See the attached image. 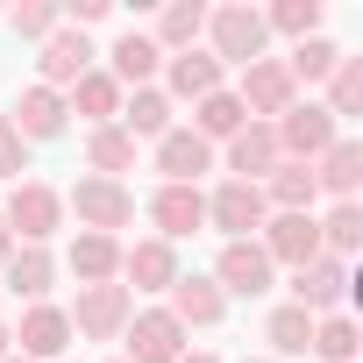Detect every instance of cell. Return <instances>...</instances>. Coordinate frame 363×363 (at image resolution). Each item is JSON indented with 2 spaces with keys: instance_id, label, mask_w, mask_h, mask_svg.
<instances>
[{
  "instance_id": "cell-1",
  "label": "cell",
  "mask_w": 363,
  "mask_h": 363,
  "mask_svg": "<svg viewBox=\"0 0 363 363\" xmlns=\"http://www.w3.org/2000/svg\"><path fill=\"white\" fill-rule=\"evenodd\" d=\"M271 50V29H264V8H242V0H228V8H207V57L228 72V65H257Z\"/></svg>"
},
{
  "instance_id": "cell-2",
  "label": "cell",
  "mask_w": 363,
  "mask_h": 363,
  "mask_svg": "<svg viewBox=\"0 0 363 363\" xmlns=\"http://www.w3.org/2000/svg\"><path fill=\"white\" fill-rule=\"evenodd\" d=\"M0 221H8V235L22 250H43L57 228H65V193L43 186V178H22V186L8 193V207H0Z\"/></svg>"
},
{
  "instance_id": "cell-3",
  "label": "cell",
  "mask_w": 363,
  "mask_h": 363,
  "mask_svg": "<svg viewBox=\"0 0 363 363\" xmlns=\"http://www.w3.org/2000/svg\"><path fill=\"white\" fill-rule=\"evenodd\" d=\"M271 135H278V157H285V164H313L320 150L342 143V121H335L320 100H292V107L271 121Z\"/></svg>"
},
{
  "instance_id": "cell-4",
  "label": "cell",
  "mask_w": 363,
  "mask_h": 363,
  "mask_svg": "<svg viewBox=\"0 0 363 363\" xmlns=\"http://www.w3.org/2000/svg\"><path fill=\"white\" fill-rule=\"evenodd\" d=\"M65 214H79V235H114L135 221V193L121 178H79L65 193Z\"/></svg>"
},
{
  "instance_id": "cell-5",
  "label": "cell",
  "mask_w": 363,
  "mask_h": 363,
  "mask_svg": "<svg viewBox=\"0 0 363 363\" xmlns=\"http://www.w3.org/2000/svg\"><path fill=\"white\" fill-rule=\"evenodd\" d=\"M128 313H135V292H128L121 278H114V285H79V306H65L72 335H86V342H121Z\"/></svg>"
},
{
  "instance_id": "cell-6",
  "label": "cell",
  "mask_w": 363,
  "mask_h": 363,
  "mask_svg": "<svg viewBox=\"0 0 363 363\" xmlns=\"http://www.w3.org/2000/svg\"><path fill=\"white\" fill-rule=\"evenodd\" d=\"M271 221V200L264 186H242V178H221L207 193V228H221L228 242H257V228Z\"/></svg>"
},
{
  "instance_id": "cell-7",
  "label": "cell",
  "mask_w": 363,
  "mask_h": 363,
  "mask_svg": "<svg viewBox=\"0 0 363 363\" xmlns=\"http://www.w3.org/2000/svg\"><path fill=\"white\" fill-rule=\"evenodd\" d=\"M193 342H186V328H178L164 306H143V313H128V328H121V363H178Z\"/></svg>"
},
{
  "instance_id": "cell-8",
  "label": "cell",
  "mask_w": 363,
  "mask_h": 363,
  "mask_svg": "<svg viewBox=\"0 0 363 363\" xmlns=\"http://www.w3.org/2000/svg\"><path fill=\"white\" fill-rule=\"evenodd\" d=\"M235 100H242V114H250V121H278V114L299 100V86H292L285 57H257V65H242V86H235Z\"/></svg>"
},
{
  "instance_id": "cell-9",
  "label": "cell",
  "mask_w": 363,
  "mask_h": 363,
  "mask_svg": "<svg viewBox=\"0 0 363 363\" xmlns=\"http://www.w3.org/2000/svg\"><path fill=\"white\" fill-rule=\"evenodd\" d=\"M221 164H228V178H242V186H264V178L285 164V157H278V135H271V121H242V128L221 143Z\"/></svg>"
},
{
  "instance_id": "cell-10",
  "label": "cell",
  "mask_w": 363,
  "mask_h": 363,
  "mask_svg": "<svg viewBox=\"0 0 363 363\" xmlns=\"http://www.w3.org/2000/svg\"><path fill=\"white\" fill-rule=\"evenodd\" d=\"M257 250L271 257V271H278V264L299 271V264L320 257V221H313V214H271V221L257 228Z\"/></svg>"
},
{
  "instance_id": "cell-11",
  "label": "cell",
  "mask_w": 363,
  "mask_h": 363,
  "mask_svg": "<svg viewBox=\"0 0 363 363\" xmlns=\"http://www.w3.org/2000/svg\"><path fill=\"white\" fill-rule=\"evenodd\" d=\"M349 285H356V278H349V264L313 257V264H299V271H292V306H306L313 320H320V313H342V306H349Z\"/></svg>"
},
{
  "instance_id": "cell-12",
  "label": "cell",
  "mask_w": 363,
  "mask_h": 363,
  "mask_svg": "<svg viewBox=\"0 0 363 363\" xmlns=\"http://www.w3.org/2000/svg\"><path fill=\"white\" fill-rule=\"evenodd\" d=\"M121 285L128 292H171L178 285V242H157V235L121 242Z\"/></svg>"
},
{
  "instance_id": "cell-13",
  "label": "cell",
  "mask_w": 363,
  "mask_h": 363,
  "mask_svg": "<svg viewBox=\"0 0 363 363\" xmlns=\"http://www.w3.org/2000/svg\"><path fill=\"white\" fill-rule=\"evenodd\" d=\"M271 257L257 250V242H221V264H214V285H221V299H264L271 292Z\"/></svg>"
},
{
  "instance_id": "cell-14",
  "label": "cell",
  "mask_w": 363,
  "mask_h": 363,
  "mask_svg": "<svg viewBox=\"0 0 363 363\" xmlns=\"http://www.w3.org/2000/svg\"><path fill=\"white\" fill-rule=\"evenodd\" d=\"M93 57H100V50H93L79 29H57V36L43 43V57H36V86H50V93H72V86L93 72Z\"/></svg>"
},
{
  "instance_id": "cell-15",
  "label": "cell",
  "mask_w": 363,
  "mask_h": 363,
  "mask_svg": "<svg viewBox=\"0 0 363 363\" xmlns=\"http://www.w3.org/2000/svg\"><path fill=\"white\" fill-rule=\"evenodd\" d=\"M8 335L22 342V356H29V363H65V349H72V320H65V306H50V299H43V306H29Z\"/></svg>"
},
{
  "instance_id": "cell-16",
  "label": "cell",
  "mask_w": 363,
  "mask_h": 363,
  "mask_svg": "<svg viewBox=\"0 0 363 363\" xmlns=\"http://www.w3.org/2000/svg\"><path fill=\"white\" fill-rule=\"evenodd\" d=\"M150 221H157V242L200 235V228H207V193H200V186H157V193H150Z\"/></svg>"
},
{
  "instance_id": "cell-17",
  "label": "cell",
  "mask_w": 363,
  "mask_h": 363,
  "mask_svg": "<svg viewBox=\"0 0 363 363\" xmlns=\"http://www.w3.org/2000/svg\"><path fill=\"white\" fill-rule=\"evenodd\" d=\"M178 328H221V313H228V299H221V285L214 278H200V271H178V285H171V306H164Z\"/></svg>"
},
{
  "instance_id": "cell-18",
  "label": "cell",
  "mask_w": 363,
  "mask_h": 363,
  "mask_svg": "<svg viewBox=\"0 0 363 363\" xmlns=\"http://www.w3.org/2000/svg\"><path fill=\"white\" fill-rule=\"evenodd\" d=\"M228 86V72L207 57V50H178V57H164V100H207V93H221Z\"/></svg>"
},
{
  "instance_id": "cell-19",
  "label": "cell",
  "mask_w": 363,
  "mask_h": 363,
  "mask_svg": "<svg viewBox=\"0 0 363 363\" xmlns=\"http://www.w3.org/2000/svg\"><path fill=\"white\" fill-rule=\"evenodd\" d=\"M157 171H164V186H200L214 171V143H200L193 128H171L157 143Z\"/></svg>"
},
{
  "instance_id": "cell-20",
  "label": "cell",
  "mask_w": 363,
  "mask_h": 363,
  "mask_svg": "<svg viewBox=\"0 0 363 363\" xmlns=\"http://www.w3.org/2000/svg\"><path fill=\"white\" fill-rule=\"evenodd\" d=\"M157 72H164V50H157L143 29L114 36V50H107V79H114L121 93H135V86H157Z\"/></svg>"
},
{
  "instance_id": "cell-21",
  "label": "cell",
  "mask_w": 363,
  "mask_h": 363,
  "mask_svg": "<svg viewBox=\"0 0 363 363\" xmlns=\"http://www.w3.org/2000/svg\"><path fill=\"white\" fill-rule=\"evenodd\" d=\"M15 135L22 143H50V135H65V121H72V107H65V93H50V86H29L22 100H15Z\"/></svg>"
},
{
  "instance_id": "cell-22",
  "label": "cell",
  "mask_w": 363,
  "mask_h": 363,
  "mask_svg": "<svg viewBox=\"0 0 363 363\" xmlns=\"http://www.w3.org/2000/svg\"><path fill=\"white\" fill-rule=\"evenodd\" d=\"M313 186H320V200H356L363 193V143H335V150H320L313 157Z\"/></svg>"
},
{
  "instance_id": "cell-23",
  "label": "cell",
  "mask_w": 363,
  "mask_h": 363,
  "mask_svg": "<svg viewBox=\"0 0 363 363\" xmlns=\"http://www.w3.org/2000/svg\"><path fill=\"white\" fill-rule=\"evenodd\" d=\"M0 285H8L15 299H29V306H43V299H50V285H57V257H50V250H22V242H15V257L0 264Z\"/></svg>"
},
{
  "instance_id": "cell-24",
  "label": "cell",
  "mask_w": 363,
  "mask_h": 363,
  "mask_svg": "<svg viewBox=\"0 0 363 363\" xmlns=\"http://www.w3.org/2000/svg\"><path fill=\"white\" fill-rule=\"evenodd\" d=\"M121 128H128V143H164V135L178 128L164 86H135V93H121Z\"/></svg>"
},
{
  "instance_id": "cell-25",
  "label": "cell",
  "mask_w": 363,
  "mask_h": 363,
  "mask_svg": "<svg viewBox=\"0 0 363 363\" xmlns=\"http://www.w3.org/2000/svg\"><path fill=\"white\" fill-rule=\"evenodd\" d=\"M200 36H207V0H171V8L157 15V29H150V43H157L164 57L200 50Z\"/></svg>"
},
{
  "instance_id": "cell-26",
  "label": "cell",
  "mask_w": 363,
  "mask_h": 363,
  "mask_svg": "<svg viewBox=\"0 0 363 363\" xmlns=\"http://www.w3.org/2000/svg\"><path fill=\"white\" fill-rule=\"evenodd\" d=\"M65 264H72L79 285H114L121 278V235H72Z\"/></svg>"
},
{
  "instance_id": "cell-27",
  "label": "cell",
  "mask_w": 363,
  "mask_h": 363,
  "mask_svg": "<svg viewBox=\"0 0 363 363\" xmlns=\"http://www.w3.org/2000/svg\"><path fill=\"white\" fill-rule=\"evenodd\" d=\"M264 200H271V214H313V207H320L313 164H278V171L264 178Z\"/></svg>"
},
{
  "instance_id": "cell-28",
  "label": "cell",
  "mask_w": 363,
  "mask_h": 363,
  "mask_svg": "<svg viewBox=\"0 0 363 363\" xmlns=\"http://www.w3.org/2000/svg\"><path fill=\"white\" fill-rule=\"evenodd\" d=\"M65 107H72V114H86V128H107V121H121V86L93 65V72L65 93Z\"/></svg>"
},
{
  "instance_id": "cell-29",
  "label": "cell",
  "mask_w": 363,
  "mask_h": 363,
  "mask_svg": "<svg viewBox=\"0 0 363 363\" xmlns=\"http://www.w3.org/2000/svg\"><path fill=\"white\" fill-rule=\"evenodd\" d=\"M121 171H135V143H128V128H121V121L86 128V178H121Z\"/></svg>"
},
{
  "instance_id": "cell-30",
  "label": "cell",
  "mask_w": 363,
  "mask_h": 363,
  "mask_svg": "<svg viewBox=\"0 0 363 363\" xmlns=\"http://www.w3.org/2000/svg\"><path fill=\"white\" fill-rule=\"evenodd\" d=\"M320 221V257H335V264H349L356 257V242H363V200H335L328 214H313Z\"/></svg>"
},
{
  "instance_id": "cell-31",
  "label": "cell",
  "mask_w": 363,
  "mask_h": 363,
  "mask_svg": "<svg viewBox=\"0 0 363 363\" xmlns=\"http://www.w3.org/2000/svg\"><path fill=\"white\" fill-rule=\"evenodd\" d=\"M264 342H271V363H278V356H306V349H313V313H306V306H292V299H285V306H271Z\"/></svg>"
},
{
  "instance_id": "cell-32",
  "label": "cell",
  "mask_w": 363,
  "mask_h": 363,
  "mask_svg": "<svg viewBox=\"0 0 363 363\" xmlns=\"http://www.w3.org/2000/svg\"><path fill=\"white\" fill-rule=\"evenodd\" d=\"M242 121H250V114H242L235 86H221V93H207V100L193 107V135H200V143H228V135H235Z\"/></svg>"
},
{
  "instance_id": "cell-33",
  "label": "cell",
  "mask_w": 363,
  "mask_h": 363,
  "mask_svg": "<svg viewBox=\"0 0 363 363\" xmlns=\"http://www.w3.org/2000/svg\"><path fill=\"white\" fill-rule=\"evenodd\" d=\"M335 65H342V43H328V36H306V43H292V57H285L292 86H328Z\"/></svg>"
},
{
  "instance_id": "cell-34",
  "label": "cell",
  "mask_w": 363,
  "mask_h": 363,
  "mask_svg": "<svg viewBox=\"0 0 363 363\" xmlns=\"http://www.w3.org/2000/svg\"><path fill=\"white\" fill-rule=\"evenodd\" d=\"M356 349H363V335H356L349 313H320V320H313V349H306V356H320V363H356Z\"/></svg>"
},
{
  "instance_id": "cell-35",
  "label": "cell",
  "mask_w": 363,
  "mask_h": 363,
  "mask_svg": "<svg viewBox=\"0 0 363 363\" xmlns=\"http://www.w3.org/2000/svg\"><path fill=\"white\" fill-rule=\"evenodd\" d=\"M335 121H349V114H363V57H349L342 50V65L328 72V100H320Z\"/></svg>"
},
{
  "instance_id": "cell-36",
  "label": "cell",
  "mask_w": 363,
  "mask_h": 363,
  "mask_svg": "<svg viewBox=\"0 0 363 363\" xmlns=\"http://www.w3.org/2000/svg\"><path fill=\"white\" fill-rule=\"evenodd\" d=\"M264 29L271 36H292V43L320 36V0H278V8H264Z\"/></svg>"
},
{
  "instance_id": "cell-37",
  "label": "cell",
  "mask_w": 363,
  "mask_h": 363,
  "mask_svg": "<svg viewBox=\"0 0 363 363\" xmlns=\"http://www.w3.org/2000/svg\"><path fill=\"white\" fill-rule=\"evenodd\" d=\"M8 29L29 36V43H50V36L65 29V8H57V0H22V8L8 15Z\"/></svg>"
},
{
  "instance_id": "cell-38",
  "label": "cell",
  "mask_w": 363,
  "mask_h": 363,
  "mask_svg": "<svg viewBox=\"0 0 363 363\" xmlns=\"http://www.w3.org/2000/svg\"><path fill=\"white\" fill-rule=\"evenodd\" d=\"M22 171H29V143L15 135L8 114H0V178H15V186H22Z\"/></svg>"
},
{
  "instance_id": "cell-39",
  "label": "cell",
  "mask_w": 363,
  "mask_h": 363,
  "mask_svg": "<svg viewBox=\"0 0 363 363\" xmlns=\"http://www.w3.org/2000/svg\"><path fill=\"white\" fill-rule=\"evenodd\" d=\"M178 363H221L214 349H186V356H178Z\"/></svg>"
},
{
  "instance_id": "cell-40",
  "label": "cell",
  "mask_w": 363,
  "mask_h": 363,
  "mask_svg": "<svg viewBox=\"0 0 363 363\" xmlns=\"http://www.w3.org/2000/svg\"><path fill=\"white\" fill-rule=\"evenodd\" d=\"M15 257V235H8V221H0V264H8Z\"/></svg>"
},
{
  "instance_id": "cell-41",
  "label": "cell",
  "mask_w": 363,
  "mask_h": 363,
  "mask_svg": "<svg viewBox=\"0 0 363 363\" xmlns=\"http://www.w3.org/2000/svg\"><path fill=\"white\" fill-rule=\"evenodd\" d=\"M8 356H15V335H8V328H0V363H8Z\"/></svg>"
},
{
  "instance_id": "cell-42",
  "label": "cell",
  "mask_w": 363,
  "mask_h": 363,
  "mask_svg": "<svg viewBox=\"0 0 363 363\" xmlns=\"http://www.w3.org/2000/svg\"><path fill=\"white\" fill-rule=\"evenodd\" d=\"M242 363H271V356H242Z\"/></svg>"
},
{
  "instance_id": "cell-43",
  "label": "cell",
  "mask_w": 363,
  "mask_h": 363,
  "mask_svg": "<svg viewBox=\"0 0 363 363\" xmlns=\"http://www.w3.org/2000/svg\"><path fill=\"white\" fill-rule=\"evenodd\" d=\"M8 363H29V356H8Z\"/></svg>"
},
{
  "instance_id": "cell-44",
  "label": "cell",
  "mask_w": 363,
  "mask_h": 363,
  "mask_svg": "<svg viewBox=\"0 0 363 363\" xmlns=\"http://www.w3.org/2000/svg\"><path fill=\"white\" fill-rule=\"evenodd\" d=\"M65 363H72V356H65Z\"/></svg>"
},
{
  "instance_id": "cell-45",
  "label": "cell",
  "mask_w": 363,
  "mask_h": 363,
  "mask_svg": "<svg viewBox=\"0 0 363 363\" xmlns=\"http://www.w3.org/2000/svg\"><path fill=\"white\" fill-rule=\"evenodd\" d=\"M114 363H121V356H114Z\"/></svg>"
}]
</instances>
